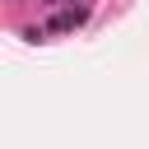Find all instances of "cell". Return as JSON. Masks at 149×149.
Returning a JSON list of instances; mask_svg holds the SVG:
<instances>
[{"label": "cell", "instance_id": "6da1fadb", "mask_svg": "<svg viewBox=\"0 0 149 149\" xmlns=\"http://www.w3.org/2000/svg\"><path fill=\"white\" fill-rule=\"evenodd\" d=\"M84 19H88V9H61V14H56V19L47 23V28H51V33H74V28L84 23Z\"/></svg>", "mask_w": 149, "mask_h": 149}, {"label": "cell", "instance_id": "7a4b0ae2", "mask_svg": "<svg viewBox=\"0 0 149 149\" xmlns=\"http://www.w3.org/2000/svg\"><path fill=\"white\" fill-rule=\"evenodd\" d=\"M47 5H61V0H47Z\"/></svg>", "mask_w": 149, "mask_h": 149}]
</instances>
